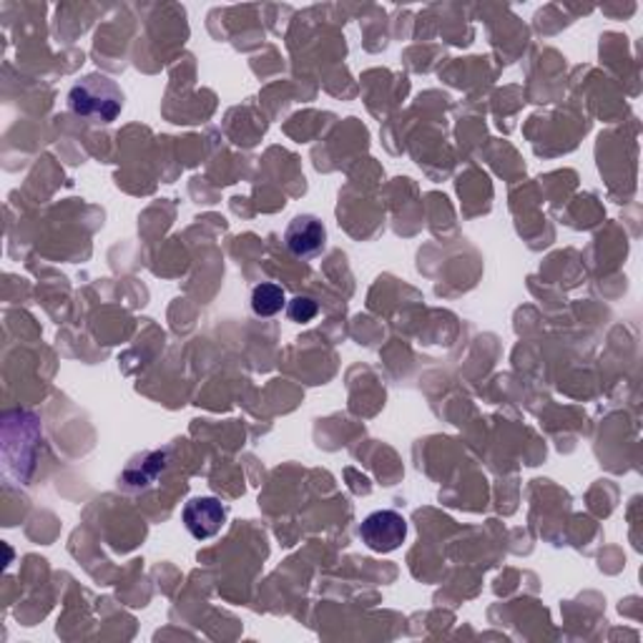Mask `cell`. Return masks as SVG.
I'll list each match as a JSON object with an SVG mask.
<instances>
[{"label": "cell", "mask_w": 643, "mask_h": 643, "mask_svg": "<svg viewBox=\"0 0 643 643\" xmlns=\"http://www.w3.org/2000/svg\"><path fill=\"white\" fill-rule=\"evenodd\" d=\"M317 312H320V307H317L314 299H309V297H295L287 307L289 320L292 322H302V324L312 322L317 317Z\"/></svg>", "instance_id": "cell-6"}, {"label": "cell", "mask_w": 643, "mask_h": 643, "mask_svg": "<svg viewBox=\"0 0 643 643\" xmlns=\"http://www.w3.org/2000/svg\"><path fill=\"white\" fill-rule=\"evenodd\" d=\"M69 109L91 124H111L124 109V94L109 76L88 73L71 86Z\"/></svg>", "instance_id": "cell-1"}, {"label": "cell", "mask_w": 643, "mask_h": 643, "mask_svg": "<svg viewBox=\"0 0 643 643\" xmlns=\"http://www.w3.org/2000/svg\"><path fill=\"white\" fill-rule=\"evenodd\" d=\"M284 305H287V297H284V289L280 284L262 282L257 284L255 292H251V312L257 317H274L280 314Z\"/></svg>", "instance_id": "cell-5"}, {"label": "cell", "mask_w": 643, "mask_h": 643, "mask_svg": "<svg viewBox=\"0 0 643 643\" xmlns=\"http://www.w3.org/2000/svg\"><path fill=\"white\" fill-rule=\"evenodd\" d=\"M184 525L197 541H209L222 531L226 523V508L217 498H191L184 506Z\"/></svg>", "instance_id": "cell-3"}, {"label": "cell", "mask_w": 643, "mask_h": 643, "mask_svg": "<svg viewBox=\"0 0 643 643\" xmlns=\"http://www.w3.org/2000/svg\"><path fill=\"white\" fill-rule=\"evenodd\" d=\"M360 539L374 553H393L407 539V520L395 510H374L360 525Z\"/></svg>", "instance_id": "cell-2"}, {"label": "cell", "mask_w": 643, "mask_h": 643, "mask_svg": "<svg viewBox=\"0 0 643 643\" xmlns=\"http://www.w3.org/2000/svg\"><path fill=\"white\" fill-rule=\"evenodd\" d=\"M284 242H287V249L299 259L317 257L327 244V230L320 219L312 214L295 217L284 232Z\"/></svg>", "instance_id": "cell-4"}]
</instances>
